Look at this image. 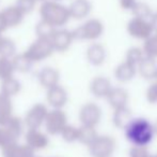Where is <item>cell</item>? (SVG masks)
Segmentation results:
<instances>
[{
	"label": "cell",
	"instance_id": "cell-30",
	"mask_svg": "<svg viewBox=\"0 0 157 157\" xmlns=\"http://www.w3.org/2000/svg\"><path fill=\"white\" fill-rule=\"evenodd\" d=\"M96 138L97 136L94 127L82 126V127L78 129V140H80L81 142L87 143V144H91Z\"/></svg>",
	"mask_w": 157,
	"mask_h": 157
},
{
	"label": "cell",
	"instance_id": "cell-25",
	"mask_svg": "<svg viewBox=\"0 0 157 157\" xmlns=\"http://www.w3.org/2000/svg\"><path fill=\"white\" fill-rule=\"evenodd\" d=\"M130 11H132L134 16L140 17V19H149V21H150V19H151L152 14H153V11H152L151 6L147 3H145V2L137 1Z\"/></svg>",
	"mask_w": 157,
	"mask_h": 157
},
{
	"label": "cell",
	"instance_id": "cell-11",
	"mask_svg": "<svg viewBox=\"0 0 157 157\" xmlns=\"http://www.w3.org/2000/svg\"><path fill=\"white\" fill-rule=\"evenodd\" d=\"M86 58L88 63L95 67L101 66L107 58V51L101 43H92L88 46L86 52Z\"/></svg>",
	"mask_w": 157,
	"mask_h": 157
},
{
	"label": "cell",
	"instance_id": "cell-41",
	"mask_svg": "<svg viewBox=\"0 0 157 157\" xmlns=\"http://www.w3.org/2000/svg\"><path fill=\"white\" fill-rule=\"evenodd\" d=\"M35 1H36V2H37V1H42V2H44V1H46V0H35Z\"/></svg>",
	"mask_w": 157,
	"mask_h": 157
},
{
	"label": "cell",
	"instance_id": "cell-42",
	"mask_svg": "<svg viewBox=\"0 0 157 157\" xmlns=\"http://www.w3.org/2000/svg\"><path fill=\"white\" fill-rule=\"evenodd\" d=\"M155 81H157V76H156V78H155Z\"/></svg>",
	"mask_w": 157,
	"mask_h": 157
},
{
	"label": "cell",
	"instance_id": "cell-13",
	"mask_svg": "<svg viewBox=\"0 0 157 157\" xmlns=\"http://www.w3.org/2000/svg\"><path fill=\"white\" fill-rule=\"evenodd\" d=\"M90 92L96 98H106L112 88L111 82L108 78L103 76H95L90 82Z\"/></svg>",
	"mask_w": 157,
	"mask_h": 157
},
{
	"label": "cell",
	"instance_id": "cell-5",
	"mask_svg": "<svg viewBox=\"0 0 157 157\" xmlns=\"http://www.w3.org/2000/svg\"><path fill=\"white\" fill-rule=\"evenodd\" d=\"M126 30L130 37L138 40H143V41L153 34L149 19H140V17L136 16H132L128 21L127 25H126Z\"/></svg>",
	"mask_w": 157,
	"mask_h": 157
},
{
	"label": "cell",
	"instance_id": "cell-43",
	"mask_svg": "<svg viewBox=\"0 0 157 157\" xmlns=\"http://www.w3.org/2000/svg\"><path fill=\"white\" fill-rule=\"evenodd\" d=\"M55 1H58V0H55Z\"/></svg>",
	"mask_w": 157,
	"mask_h": 157
},
{
	"label": "cell",
	"instance_id": "cell-17",
	"mask_svg": "<svg viewBox=\"0 0 157 157\" xmlns=\"http://www.w3.org/2000/svg\"><path fill=\"white\" fill-rule=\"evenodd\" d=\"M137 73L144 80H155L157 76V63L156 59L144 56L143 59L137 66Z\"/></svg>",
	"mask_w": 157,
	"mask_h": 157
},
{
	"label": "cell",
	"instance_id": "cell-1",
	"mask_svg": "<svg viewBox=\"0 0 157 157\" xmlns=\"http://www.w3.org/2000/svg\"><path fill=\"white\" fill-rule=\"evenodd\" d=\"M125 137L136 147H145L152 142L154 138L153 124L147 118H132L124 127Z\"/></svg>",
	"mask_w": 157,
	"mask_h": 157
},
{
	"label": "cell",
	"instance_id": "cell-38",
	"mask_svg": "<svg viewBox=\"0 0 157 157\" xmlns=\"http://www.w3.org/2000/svg\"><path fill=\"white\" fill-rule=\"evenodd\" d=\"M8 29V26H6V19H4L3 15L2 13L0 12V35L3 34L6 30Z\"/></svg>",
	"mask_w": 157,
	"mask_h": 157
},
{
	"label": "cell",
	"instance_id": "cell-3",
	"mask_svg": "<svg viewBox=\"0 0 157 157\" xmlns=\"http://www.w3.org/2000/svg\"><path fill=\"white\" fill-rule=\"evenodd\" d=\"M105 26L98 19H90L82 25L78 26L72 31L74 40L80 41H95L104 34Z\"/></svg>",
	"mask_w": 157,
	"mask_h": 157
},
{
	"label": "cell",
	"instance_id": "cell-14",
	"mask_svg": "<svg viewBox=\"0 0 157 157\" xmlns=\"http://www.w3.org/2000/svg\"><path fill=\"white\" fill-rule=\"evenodd\" d=\"M106 99H107L108 103L114 110H117V109H120V108L127 107L129 95H128V92L125 88L117 86V87H112L110 89L109 94L106 97Z\"/></svg>",
	"mask_w": 157,
	"mask_h": 157
},
{
	"label": "cell",
	"instance_id": "cell-36",
	"mask_svg": "<svg viewBox=\"0 0 157 157\" xmlns=\"http://www.w3.org/2000/svg\"><path fill=\"white\" fill-rule=\"evenodd\" d=\"M120 6L123 10H132L134 4L137 2V0H119Z\"/></svg>",
	"mask_w": 157,
	"mask_h": 157
},
{
	"label": "cell",
	"instance_id": "cell-18",
	"mask_svg": "<svg viewBox=\"0 0 157 157\" xmlns=\"http://www.w3.org/2000/svg\"><path fill=\"white\" fill-rule=\"evenodd\" d=\"M2 15H3L4 19H6V23L8 28H13V27H17L21 24L25 14L17 8L16 6H11L6 8L4 10L1 11Z\"/></svg>",
	"mask_w": 157,
	"mask_h": 157
},
{
	"label": "cell",
	"instance_id": "cell-24",
	"mask_svg": "<svg viewBox=\"0 0 157 157\" xmlns=\"http://www.w3.org/2000/svg\"><path fill=\"white\" fill-rule=\"evenodd\" d=\"M132 112L127 107L120 108L114 110L113 113V124L119 128H124L132 119Z\"/></svg>",
	"mask_w": 157,
	"mask_h": 157
},
{
	"label": "cell",
	"instance_id": "cell-29",
	"mask_svg": "<svg viewBox=\"0 0 157 157\" xmlns=\"http://www.w3.org/2000/svg\"><path fill=\"white\" fill-rule=\"evenodd\" d=\"M16 55V44L13 40L9 38H3L0 45V57L13 58Z\"/></svg>",
	"mask_w": 157,
	"mask_h": 157
},
{
	"label": "cell",
	"instance_id": "cell-19",
	"mask_svg": "<svg viewBox=\"0 0 157 157\" xmlns=\"http://www.w3.org/2000/svg\"><path fill=\"white\" fill-rule=\"evenodd\" d=\"M91 150L94 155H107L113 150V140L109 137H97L91 143Z\"/></svg>",
	"mask_w": 157,
	"mask_h": 157
},
{
	"label": "cell",
	"instance_id": "cell-39",
	"mask_svg": "<svg viewBox=\"0 0 157 157\" xmlns=\"http://www.w3.org/2000/svg\"><path fill=\"white\" fill-rule=\"evenodd\" d=\"M153 128H154V134H157V121L155 122V124H153Z\"/></svg>",
	"mask_w": 157,
	"mask_h": 157
},
{
	"label": "cell",
	"instance_id": "cell-12",
	"mask_svg": "<svg viewBox=\"0 0 157 157\" xmlns=\"http://www.w3.org/2000/svg\"><path fill=\"white\" fill-rule=\"evenodd\" d=\"M37 80H39L40 85L47 90L58 85L60 81V73L54 67H44L37 73Z\"/></svg>",
	"mask_w": 157,
	"mask_h": 157
},
{
	"label": "cell",
	"instance_id": "cell-28",
	"mask_svg": "<svg viewBox=\"0 0 157 157\" xmlns=\"http://www.w3.org/2000/svg\"><path fill=\"white\" fill-rule=\"evenodd\" d=\"M144 53H143V50L141 48H138V46H132L127 50L125 54V61L132 64L134 66H138V64L140 63L141 60L144 57Z\"/></svg>",
	"mask_w": 157,
	"mask_h": 157
},
{
	"label": "cell",
	"instance_id": "cell-7",
	"mask_svg": "<svg viewBox=\"0 0 157 157\" xmlns=\"http://www.w3.org/2000/svg\"><path fill=\"white\" fill-rule=\"evenodd\" d=\"M101 118V110L96 103L88 102L81 107L79 111V118L82 126L95 127Z\"/></svg>",
	"mask_w": 157,
	"mask_h": 157
},
{
	"label": "cell",
	"instance_id": "cell-15",
	"mask_svg": "<svg viewBox=\"0 0 157 157\" xmlns=\"http://www.w3.org/2000/svg\"><path fill=\"white\" fill-rule=\"evenodd\" d=\"M70 12L71 19H83L92 11V3L89 0H74L70 6H67Z\"/></svg>",
	"mask_w": 157,
	"mask_h": 157
},
{
	"label": "cell",
	"instance_id": "cell-4",
	"mask_svg": "<svg viewBox=\"0 0 157 157\" xmlns=\"http://www.w3.org/2000/svg\"><path fill=\"white\" fill-rule=\"evenodd\" d=\"M24 53L34 64L50 57L55 53V50L50 39L36 38Z\"/></svg>",
	"mask_w": 157,
	"mask_h": 157
},
{
	"label": "cell",
	"instance_id": "cell-23",
	"mask_svg": "<svg viewBox=\"0 0 157 157\" xmlns=\"http://www.w3.org/2000/svg\"><path fill=\"white\" fill-rule=\"evenodd\" d=\"M13 67H14L15 72H21V73H26L29 72L32 68L33 63L25 55V53L21 54H16L12 58Z\"/></svg>",
	"mask_w": 157,
	"mask_h": 157
},
{
	"label": "cell",
	"instance_id": "cell-20",
	"mask_svg": "<svg viewBox=\"0 0 157 157\" xmlns=\"http://www.w3.org/2000/svg\"><path fill=\"white\" fill-rule=\"evenodd\" d=\"M26 140H27L28 147L30 149H41L46 147L48 140L47 137L41 132L39 129H29L26 134Z\"/></svg>",
	"mask_w": 157,
	"mask_h": 157
},
{
	"label": "cell",
	"instance_id": "cell-37",
	"mask_svg": "<svg viewBox=\"0 0 157 157\" xmlns=\"http://www.w3.org/2000/svg\"><path fill=\"white\" fill-rule=\"evenodd\" d=\"M150 23H151L153 34H157V11L156 12H153L151 19H150Z\"/></svg>",
	"mask_w": 157,
	"mask_h": 157
},
{
	"label": "cell",
	"instance_id": "cell-31",
	"mask_svg": "<svg viewBox=\"0 0 157 157\" xmlns=\"http://www.w3.org/2000/svg\"><path fill=\"white\" fill-rule=\"evenodd\" d=\"M56 28L52 27L48 25L47 23L43 21H40L35 26V34H36L37 38H43V39H50L54 34Z\"/></svg>",
	"mask_w": 157,
	"mask_h": 157
},
{
	"label": "cell",
	"instance_id": "cell-34",
	"mask_svg": "<svg viewBox=\"0 0 157 157\" xmlns=\"http://www.w3.org/2000/svg\"><path fill=\"white\" fill-rule=\"evenodd\" d=\"M145 97H147V100L150 103H157V81L152 83L147 87Z\"/></svg>",
	"mask_w": 157,
	"mask_h": 157
},
{
	"label": "cell",
	"instance_id": "cell-27",
	"mask_svg": "<svg viewBox=\"0 0 157 157\" xmlns=\"http://www.w3.org/2000/svg\"><path fill=\"white\" fill-rule=\"evenodd\" d=\"M143 53L145 56L151 58H157V34H152L143 43Z\"/></svg>",
	"mask_w": 157,
	"mask_h": 157
},
{
	"label": "cell",
	"instance_id": "cell-32",
	"mask_svg": "<svg viewBox=\"0 0 157 157\" xmlns=\"http://www.w3.org/2000/svg\"><path fill=\"white\" fill-rule=\"evenodd\" d=\"M36 1L35 0H16L15 6L24 13V14H29L35 8Z\"/></svg>",
	"mask_w": 157,
	"mask_h": 157
},
{
	"label": "cell",
	"instance_id": "cell-26",
	"mask_svg": "<svg viewBox=\"0 0 157 157\" xmlns=\"http://www.w3.org/2000/svg\"><path fill=\"white\" fill-rule=\"evenodd\" d=\"M14 73L15 70L14 67H13L12 58L0 57V81L13 78Z\"/></svg>",
	"mask_w": 157,
	"mask_h": 157
},
{
	"label": "cell",
	"instance_id": "cell-10",
	"mask_svg": "<svg viewBox=\"0 0 157 157\" xmlns=\"http://www.w3.org/2000/svg\"><path fill=\"white\" fill-rule=\"evenodd\" d=\"M46 100L52 109H62L68 100L67 92L63 86L58 84V85L47 89Z\"/></svg>",
	"mask_w": 157,
	"mask_h": 157
},
{
	"label": "cell",
	"instance_id": "cell-40",
	"mask_svg": "<svg viewBox=\"0 0 157 157\" xmlns=\"http://www.w3.org/2000/svg\"><path fill=\"white\" fill-rule=\"evenodd\" d=\"M4 37H2V35H0V45H1V43H2V40H3Z\"/></svg>",
	"mask_w": 157,
	"mask_h": 157
},
{
	"label": "cell",
	"instance_id": "cell-2",
	"mask_svg": "<svg viewBox=\"0 0 157 157\" xmlns=\"http://www.w3.org/2000/svg\"><path fill=\"white\" fill-rule=\"evenodd\" d=\"M41 21L47 23L52 27L62 28L71 19L67 6L59 3L55 0H46L40 6Z\"/></svg>",
	"mask_w": 157,
	"mask_h": 157
},
{
	"label": "cell",
	"instance_id": "cell-6",
	"mask_svg": "<svg viewBox=\"0 0 157 157\" xmlns=\"http://www.w3.org/2000/svg\"><path fill=\"white\" fill-rule=\"evenodd\" d=\"M44 125L49 134H61L63 128L67 125L66 114L62 111V109H52V111H48Z\"/></svg>",
	"mask_w": 157,
	"mask_h": 157
},
{
	"label": "cell",
	"instance_id": "cell-16",
	"mask_svg": "<svg viewBox=\"0 0 157 157\" xmlns=\"http://www.w3.org/2000/svg\"><path fill=\"white\" fill-rule=\"evenodd\" d=\"M137 74V67L127 61H122L114 68L113 76L120 83H127L132 81Z\"/></svg>",
	"mask_w": 157,
	"mask_h": 157
},
{
	"label": "cell",
	"instance_id": "cell-22",
	"mask_svg": "<svg viewBox=\"0 0 157 157\" xmlns=\"http://www.w3.org/2000/svg\"><path fill=\"white\" fill-rule=\"evenodd\" d=\"M13 118V105L9 97L0 94V126H4Z\"/></svg>",
	"mask_w": 157,
	"mask_h": 157
},
{
	"label": "cell",
	"instance_id": "cell-9",
	"mask_svg": "<svg viewBox=\"0 0 157 157\" xmlns=\"http://www.w3.org/2000/svg\"><path fill=\"white\" fill-rule=\"evenodd\" d=\"M50 41L54 46L55 52L63 53L71 48L74 38L71 30H67L65 28H58L54 31Z\"/></svg>",
	"mask_w": 157,
	"mask_h": 157
},
{
	"label": "cell",
	"instance_id": "cell-21",
	"mask_svg": "<svg viewBox=\"0 0 157 157\" xmlns=\"http://www.w3.org/2000/svg\"><path fill=\"white\" fill-rule=\"evenodd\" d=\"M0 94L3 95L9 98L16 96L21 93V84L17 79L14 76L10 79H6L4 81H1V86H0Z\"/></svg>",
	"mask_w": 157,
	"mask_h": 157
},
{
	"label": "cell",
	"instance_id": "cell-35",
	"mask_svg": "<svg viewBox=\"0 0 157 157\" xmlns=\"http://www.w3.org/2000/svg\"><path fill=\"white\" fill-rule=\"evenodd\" d=\"M14 141L11 139L10 134H8V131L6 130V128L3 126H0V145L6 147L9 143H12Z\"/></svg>",
	"mask_w": 157,
	"mask_h": 157
},
{
	"label": "cell",
	"instance_id": "cell-8",
	"mask_svg": "<svg viewBox=\"0 0 157 157\" xmlns=\"http://www.w3.org/2000/svg\"><path fill=\"white\" fill-rule=\"evenodd\" d=\"M48 110L43 103H36L32 105L27 112L25 118V124L29 127V129H39L45 122Z\"/></svg>",
	"mask_w": 157,
	"mask_h": 157
},
{
	"label": "cell",
	"instance_id": "cell-33",
	"mask_svg": "<svg viewBox=\"0 0 157 157\" xmlns=\"http://www.w3.org/2000/svg\"><path fill=\"white\" fill-rule=\"evenodd\" d=\"M61 134L66 141L72 142V141L78 140V128H75L73 126L66 125L61 131Z\"/></svg>",
	"mask_w": 157,
	"mask_h": 157
}]
</instances>
